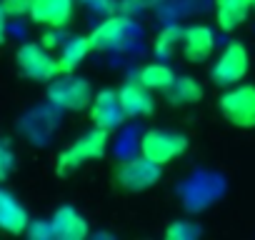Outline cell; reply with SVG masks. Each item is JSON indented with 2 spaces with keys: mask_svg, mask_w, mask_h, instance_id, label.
<instances>
[{
  "mask_svg": "<svg viewBox=\"0 0 255 240\" xmlns=\"http://www.w3.org/2000/svg\"><path fill=\"white\" fill-rule=\"evenodd\" d=\"M15 170V150L8 138H0V185H3Z\"/></svg>",
  "mask_w": 255,
  "mask_h": 240,
  "instance_id": "obj_20",
  "label": "cell"
},
{
  "mask_svg": "<svg viewBox=\"0 0 255 240\" xmlns=\"http://www.w3.org/2000/svg\"><path fill=\"white\" fill-rule=\"evenodd\" d=\"M218 108L223 118L235 128H255V85L250 83H235L230 85L220 100Z\"/></svg>",
  "mask_w": 255,
  "mask_h": 240,
  "instance_id": "obj_3",
  "label": "cell"
},
{
  "mask_svg": "<svg viewBox=\"0 0 255 240\" xmlns=\"http://www.w3.org/2000/svg\"><path fill=\"white\" fill-rule=\"evenodd\" d=\"M5 10H3V3H0V45L5 43Z\"/></svg>",
  "mask_w": 255,
  "mask_h": 240,
  "instance_id": "obj_27",
  "label": "cell"
},
{
  "mask_svg": "<svg viewBox=\"0 0 255 240\" xmlns=\"http://www.w3.org/2000/svg\"><path fill=\"white\" fill-rule=\"evenodd\" d=\"M28 223H30L28 210L15 200V195H10L0 185V230H5L10 235H20L28 230Z\"/></svg>",
  "mask_w": 255,
  "mask_h": 240,
  "instance_id": "obj_14",
  "label": "cell"
},
{
  "mask_svg": "<svg viewBox=\"0 0 255 240\" xmlns=\"http://www.w3.org/2000/svg\"><path fill=\"white\" fill-rule=\"evenodd\" d=\"M253 10H255V0H253Z\"/></svg>",
  "mask_w": 255,
  "mask_h": 240,
  "instance_id": "obj_28",
  "label": "cell"
},
{
  "mask_svg": "<svg viewBox=\"0 0 255 240\" xmlns=\"http://www.w3.org/2000/svg\"><path fill=\"white\" fill-rule=\"evenodd\" d=\"M15 63L23 78L35 80V83H50L53 78L60 75V65L58 58L50 55L48 48H43L40 43H25L18 48L15 53Z\"/></svg>",
  "mask_w": 255,
  "mask_h": 240,
  "instance_id": "obj_4",
  "label": "cell"
},
{
  "mask_svg": "<svg viewBox=\"0 0 255 240\" xmlns=\"http://www.w3.org/2000/svg\"><path fill=\"white\" fill-rule=\"evenodd\" d=\"M165 100L175 108H185V105H195L203 100V88L195 78L190 75H175V80L163 90Z\"/></svg>",
  "mask_w": 255,
  "mask_h": 240,
  "instance_id": "obj_16",
  "label": "cell"
},
{
  "mask_svg": "<svg viewBox=\"0 0 255 240\" xmlns=\"http://www.w3.org/2000/svg\"><path fill=\"white\" fill-rule=\"evenodd\" d=\"M253 0H215V20L223 33H235L250 15Z\"/></svg>",
  "mask_w": 255,
  "mask_h": 240,
  "instance_id": "obj_15",
  "label": "cell"
},
{
  "mask_svg": "<svg viewBox=\"0 0 255 240\" xmlns=\"http://www.w3.org/2000/svg\"><path fill=\"white\" fill-rule=\"evenodd\" d=\"M155 3H158V0H120V8H123V13L128 15V13L148 10V8H153Z\"/></svg>",
  "mask_w": 255,
  "mask_h": 240,
  "instance_id": "obj_23",
  "label": "cell"
},
{
  "mask_svg": "<svg viewBox=\"0 0 255 240\" xmlns=\"http://www.w3.org/2000/svg\"><path fill=\"white\" fill-rule=\"evenodd\" d=\"M48 98H50V103L55 108L78 113V110L90 108L93 85H90V80H85V78H80L75 73H60L58 78L50 80Z\"/></svg>",
  "mask_w": 255,
  "mask_h": 240,
  "instance_id": "obj_2",
  "label": "cell"
},
{
  "mask_svg": "<svg viewBox=\"0 0 255 240\" xmlns=\"http://www.w3.org/2000/svg\"><path fill=\"white\" fill-rule=\"evenodd\" d=\"M85 5H90L93 10H103V13H108V10H115L118 8V0H83Z\"/></svg>",
  "mask_w": 255,
  "mask_h": 240,
  "instance_id": "obj_25",
  "label": "cell"
},
{
  "mask_svg": "<svg viewBox=\"0 0 255 240\" xmlns=\"http://www.w3.org/2000/svg\"><path fill=\"white\" fill-rule=\"evenodd\" d=\"M118 100H120V108H123L125 118H145L155 110V100H153L150 90L138 78L128 80L118 90Z\"/></svg>",
  "mask_w": 255,
  "mask_h": 240,
  "instance_id": "obj_12",
  "label": "cell"
},
{
  "mask_svg": "<svg viewBox=\"0 0 255 240\" xmlns=\"http://www.w3.org/2000/svg\"><path fill=\"white\" fill-rule=\"evenodd\" d=\"M25 233H28V235H33V238H53L50 220H45V223H40V220H30Z\"/></svg>",
  "mask_w": 255,
  "mask_h": 240,
  "instance_id": "obj_24",
  "label": "cell"
},
{
  "mask_svg": "<svg viewBox=\"0 0 255 240\" xmlns=\"http://www.w3.org/2000/svg\"><path fill=\"white\" fill-rule=\"evenodd\" d=\"M60 30H55V28H50L43 38H40V45L43 48H48V50H53V48H58L60 45V35H58Z\"/></svg>",
  "mask_w": 255,
  "mask_h": 240,
  "instance_id": "obj_26",
  "label": "cell"
},
{
  "mask_svg": "<svg viewBox=\"0 0 255 240\" xmlns=\"http://www.w3.org/2000/svg\"><path fill=\"white\" fill-rule=\"evenodd\" d=\"M135 33V23L130 15H110L103 20L88 38H90V50H120L130 43Z\"/></svg>",
  "mask_w": 255,
  "mask_h": 240,
  "instance_id": "obj_8",
  "label": "cell"
},
{
  "mask_svg": "<svg viewBox=\"0 0 255 240\" xmlns=\"http://www.w3.org/2000/svg\"><path fill=\"white\" fill-rule=\"evenodd\" d=\"M138 80H140L148 90H165V88L175 80V70H173L168 63H163V60L148 63V65L140 68Z\"/></svg>",
  "mask_w": 255,
  "mask_h": 240,
  "instance_id": "obj_18",
  "label": "cell"
},
{
  "mask_svg": "<svg viewBox=\"0 0 255 240\" xmlns=\"http://www.w3.org/2000/svg\"><path fill=\"white\" fill-rule=\"evenodd\" d=\"M3 3V10H5V15H28V10H30V5H33V0H0Z\"/></svg>",
  "mask_w": 255,
  "mask_h": 240,
  "instance_id": "obj_22",
  "label": "cell"
},
{
  "mask_svg": "<svg viewBox=\"0 0 255 240\" xmlns=\"http://www.w3.org/2000/svg\"><path fill=\"white\" fill-rule=\"evenodd\" d=\"M73 10H75V0H33L28 15L38 25L63 30L70 23Z\"/></svg>",
  "mask_w": 255,
  "mask_h": 240,
  "instance_id": "obj_10",
  "label": "cell"
},
{
  "mask_svg": "<svg viewBox=\"0 0 255 240\" xmlns=\"http://www.w3.org/2000/svg\"><path fill=\"white\" fill-rule=\"evenodd\" d=\"M180 38H183V28H180V25H168V28H163V30L158 33V38H155V45H153L158 60H168V58L180 48Z\"/></svg>",
  "mask_w": 255,
  "mask_h": 240,
  "instance_id": "obj_19",
  "label": "cell"
},
{
  "mask_svg": "<svg viewBox=\"0 0 255 240\" xmlns=\"http://www.w3.org/2000/svg\"><path fill=\"white\" fill-rule=\"evenodd\" d=\"M50 228H53V238L58 240H83L90 235L88 220L73 205H60L50 218Z\"/></svg>",
  "mask_w": 255,
  "mask_h": 240,
  "instance_id": "obj_13",
  "label": "cell"
},
{
  "mask_svg": "<svg viewBox=\"0 0 255 240\" xmlns=\"http://www.w3.org/2000/svg\"><path fill=\"white\" fill-rule=\"evenodd\" d=\"M163 175V165L148 160L145 155L140 158H130V160H125L118 165L115 170V180L123 190L128 193H143L148 188H153Z\"/></svg>",
  "mask_w": 255,
  "mask_h": 240,
  "instance_id": "obj_7",
  "label": "cell"
},
{
  "mask_svg": "<svg viewBox=\"0 0 255 240\" xmlns=\"http://www.w3.org/2000/svg\"><path fill=\"white\" fill-rule=\"evenodd\" d=\"M180 50L188 63H205L215 50V33L210 25H190L183 28Z\"/></svg>",
  "mask_w": 255,
  "mask_h": 240,
  "instance_id": "obj_11",
  "label": "cell"
},
{
  "mask_svg": "<svg viewBox=\"0 0 255 240\" xmlns=\"http://www.w3.org/2000/svg\"><path fill=\"white\" fill-rule=\"evenodd\" d=\"M88 53H90V38L88 35H75V38L65 40L60 45V55H58L60 73H75Z\"/></svg>",
  "mask_w": 255,
  "mask_h": 240,
  "instance_id": "obj_17",
  "label": "cell"
},
{
  "mask_svg": "<svg viewBox=\"0 0 255 240\" xmlns=\"http://www.w3.org/2000/svg\"><path fill=\"white\" fill-rule=\"evenodd\" d=\"M250 70V55L248 48L240 40H233L230 45H225V50L220 53V58L213 63L210 68V80L220 88H230L235 83H240Z\"/></svg>",
  "mask_w": 255,
  "mask_h": 240,
  "instance_id": "obj_6",
  "label": "cell"
},
{
  "mask_svg": "<svg viewBox=\"0 0 255 240\" xmlns=\"http://www.w3.org/2000/svg\"><path fill=\"white\" fill-rule=\"evenodd\" d=\"M195 235H200V228L195 223H188V220H178V223H173L165 230V238L168 240H190Z\"/></svg>",
  "mask_w": 255,
  "mask_h": 240,
  "instance_id": "obj_21",
  "label": "cell"
},
{
  "mask_svg": "<svg viewBox=\"0 0 255 240\" xmlns=\"http://www.w3.org/2000/svg\"><path fill=\"white\" fill-rule=\"evenodd\" d=\"M108 150V130L103 128H93L88 133H83L78 140H73L60 155H58V175H70L73 170H78L80 165L103 158Z\"/></svg>",
  "mask_w": 255,
  "mask_h": 240,
  "instance_id": "obj_1",
  "label": "cell"
},
{
  "mask_svg": "<svg viewBox=\"0 0 255 240\" xmlns=\"http://www.w3.org/2000/svg\"><path fill=\"white\" fill-rule=\"evenodd\" d=\"M185 150H188V138L178 130L153 128L140 138V155H145L148 160H153L158 165H165V163L175 160Z\"/></svg>",
  "mask_w": 255,
  "mask_h": 240,
  "instance_id": "obj_5",
  "label": "cell"
},
{
  "mask_svg": "<svg viewBox=\"0 0 255 240\" xmlns=\"http://www.w3.org/2000/svg\"><path fill=\"white\" fill-rule=\"evenodd\" d=\"M90 120H93V125L95 128H103V130H115L123 125V120H125V113L120 108V100H118V90H100L93 95L90 100Z\"/></svg>",
  "mask_w": 255,
  "mask_h": 240,
  "instance_id": "obj_9",
  "label": "cell"
}]
</instances>
